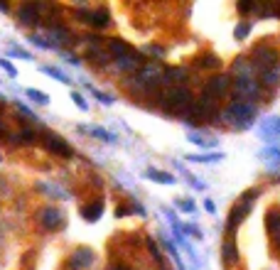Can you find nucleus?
<instances>
[{
    "label": "nucleus",
    "mask_w": 280,
    "mask_h": 270,
    "mask_svg": "<svg viewBox=\"0 0 280 270\" xmlns=\"http://www.w3.org/2000/svg\"><path fill=\"white\" fill-rule=\"evenodd\" d=\"M189 106H192V94H189L184 86L170 88L167 94L162 96V108H165L167 113H184Z\"/></svg>",
    "instance_id": "obj_1"
},
{
    "label": "nucleus",
    "mask_w": 280,
    "mask_h": 270,
    "mask_svg": "<svg viewBox=\"0 0 280 270\" xmlns=\"http://www.w3.org/2000/svg\"><path fill=\"white\" fill-rule=\"evenodd\" d=\"M253 62H256V67L266 74L268 69H275L278 67V52L275 49H270V47H263V44H258L256 49H253Z\"/></svg>",
    "instance_id": "obj_2"
},
{
    "label": "nucleus",
    "mask_w": 280,
    "mask_h": 270,
    "mask_svg": "<svg viewBox=\"0 0 280 270\" xmlns=\"http://www.w3.org/2000/svg\"><path fill=\"white\" fill-rule=\"evenodd\" d=\"M253 199H256V189L246 194V201L241 199L236 206L231 209V219H229V233H234V231H236V226H238V221H241V219H246V214H248V209H251V201Z\"/></svg>",
    "instance_id": "obj_3"
},
{
    "label": "nucleus",
    "mask_w": 280,
    "mask_h": 270,
    "mask_svg": "<svg viewBox=\"0 0 280 270\" xmlns=\"http://www.w3.org/2000/svg\"><path fill=\"white\" fill-rule=\"evenodd\" d=\"M76 17L84 20V22H89L91 27H106L108 20H111V13H108L106 8H98V10H79Z\"/></svg>",
    "instance_id": "obj_4"
},
{
    "label": "nucleus",
    "mask_w": 280,
    "mask_h": 270,
    "mask_svg": "<svg viewBox=\"0 0 280 270\" xmlns=\"http://www.w3.org/2000/svg\"><path fill=\"white\" fill-rule=\"evenodd\" d=\"M214 115H216V99H211V96L204 94V96L192 106V118L207 121V118H214Z\"/></svg>",
    "instance_id": "obj_5"
},
{
    "label": "nucleus",
    "mask_w": 280,
    "mask_h": 270,
    "mask_svg": "<svg viewBox=\"0 0 280 270\" xmlns=\"http://www.w3.org/2000/svg\"><path fill=\"white\" fill-rule=\"evenodd\" d=\"M44 145H47V150L49 153H57V155H62V157H71L74 155V150L69 147V142L64 140L62 135H44Z\"/></svg>",
    "instance_id": "obj_6"
},
{
    "label": "nucleus",
    "mask_w": 280,
    "mask_h": 270,
    "mask_svg": "<svg viewBox=\"0 0 280 270\" xmlns=\"http://www.w3.org/2000/svg\"><path fill=\"white\" fill-rule=\"evenodd\" d=\"M17 20L22 25H37L40 22V5L37 3H22L17 8Z\"/></svg>",
    "instance_id": "obj_7"
},
{
    "label": "nucleus",
    "mask_w": 280,
    "mask_h": 270,
    "mask_svg": "<svg viewBox=\"0 0 280 270\" xmlns=\"http://www.w3.org/2000/svg\"><path fill=\"white\" fill-rule=\"evenodd\" d=\"M229 86H231V79H229V76H214V79L207 81L204 94L211 96V99H216V96H224L226 91H229Z\"/></svg>",
    "instance_id": "obj_8"
},
{
    "label": "nucleus",
    "mask_w": 280,
    "mask_h": 270,
    "mask_svg": "<svg viewBox=\"0 0 280 270\" xmlns=\"http://www.w3.org/2000/svg\"><path fill=\"white\" fill-rule=\"evenodd\" d=\"M40 221H42L44 228L54 231V228H59L62 224H64V214L59 212L57 206H47V209H42V216H40Z\"/></svg>",
    "instance_id": "obj_9"
},
{
    "label": "nucleus",
    "mask_w": 280,
    "mask_h": 270,
    "mask_svg": "<svg viewBox=\"0 0 280 270\" xmlns=\"http://www.w3.org/2000/svg\"><path fill=\"white\" fill-rule=\"evenodd\" d=\"M91 263H94V251L91 248H79L69 258V270H81L86 265H91Z\"/></svg>",
    "instance_id": "obj_10"
},
{
    "label": "nucleus",
    "mask_w": 280,
    "mask_h": 270,
    "mask_svg": "<svg viewBox=\"0 0 280 270\" xmlns=\"http://www.w3.org/2000/svg\"><path fill=\"white\" fill-rule=\"evenodd\" d=\"M251 115H253V108H251V106H243V103H234V106L226 111V118H229V121H234V118H241L238 128L248 126V123H251Z\"/></svg>",
    "instance_id": "obj_11"
},
{
    "label": "nucleus",
    "mask_w": 280,
    "mask_h": 270,
    "mask_svg": "<svg viewBox=\"0 0 280 270\" xmlns=\"http://www.w3.org/2000/svg\"><path fill=\"white\" fill-rule=\"evenodd\" d=\"M101 214H103V201H91V204H86L84 209H81V216H84L86 221H98L101 219Z\"/></svg>",
    "instance_id": "obj_12"
},
{
    "label": "nucleus",
    "mask_w": 280,
    "mask_h": 270,
    "mask_svg": "<svg viewBox=\"0 0 280 270\" xmlns=\"http://www.w3.org/2000/svg\"><path fill=\"white\" fill-rule=\"evenodd\" d=\"M116 67L118 69H135V67H143V57L138 52H130L123 59H116Z\"/></svg>",
    "instance_id": "obj_13"
},
{
    "label": "nucleus",
    "mask_w": 280,
    "mask_h": 270,
    "mask_svg": "<svg viewBox=\"0 0 280 270\" xmlns=\"http://www.w3.org/2000/svg\"><path fill=\"white\" fill-rule=\"evenodd\" d=\"M108 52H111V57L123 59L126 54H130L133 49H130V47H128L123 40H111V42H108Z\"/></svg>",
    "instance_id": "obj_14"
},
{
    "label": "nucleus",
    "mask_w": 280,
    "mask_h": 270,
    "mask_svg": "<svg viewBox=\"0 0 280 270\" xmlns=\"http://www.w3.org/2000/svg\"><path fill=\"white\" fill-rule=\"evenodd\" d=\"M148 177L155 179V182H160V185H175V177L167 174V172H157V170H150L148 172Z\"/></svg>",
    "instance_id": "obj_15"
},
{
    "label": "nucleus",
    "mask_w": 280,
    "mask_h": 270,
    "mask_svg": "<svg viewBox=\"0 0 280 270\" xmlns=\"http://www.w3.org/2000/svg\"><path fill=\"white\" fill-rule=\"evenodd\" d=\"M268 231H270L273 236H280V216L275 212L268 214Z\"/></svg>",
    "instance_id": "obj_16"
},
{
    "label": "nucleus",
    "mask_w": 280,
    "mask_h": 270,
    "mask_svg": "<svg viewBox=\"0 0 280 270\" xmlns=\"http://www.w3.org/2000/svg\"><path fill=\"white\" fill-rule=\"evenodd\" d=\"M42 71H44V74H49V76H54L57 81H62V84H69V76H67L64 71L54 69V67H42Z\"/></svg>",
    "instance_id": "obj_17"
},
{
    "label": "nucleus",
    "mask_w": 280,
    "mask_h": 270,
    "mask_svg": "<svg viewBox=\"0 0 280 270\" xmlns=\"http://www.w3.org/2000/svg\"><path fill=\"white\" fill-rule=\"evenodd\" d=\"M49 35H52V37H57L59 42H64V44L71 42V35L64 27H52V29H49Z\"/></svg>",
    "instance_id": "obj_18"
},
{
    "label": "nucleus",
    "mask_w": 280,
    "mask_h": 270,
    "mask_svg": "<svg viewBox=\"0 0 280 270\" xmlns=\"http://www.w3.org/2000/svg\"><path fill=\"white\" fill-rule=\"evenodd\" d=\"M27 96L32 101H37L40 106H47L49 103V99H47V94H42V91H37V88H27Z\"/></svg>",
    "instance_id": "obj_19"
},
{
    "label": "nucleus",
    "mask_w": 280,
    "mask_h": 270,
    "mask_svg": "<svg viewBox=\"0 0 280 270\" xmlns=\"http://www.w3.org/2000/svg\"><path fill=\"white\" fill-rule=\"evenodd\" d=\"M224 258H226V263H234V260H236V248H234V241H231V238L224 243Z\"/></svg>",
    "instance_id": "obj_20"
},
{
    "label": "nucleus",
    "mask_w": 280,
    "mask_h": 270,
    "mask_svg": "<svg viewBox=\"0 0 280 270\" xmlns=\"http://www.w3.org/2000/svg\"><path fill=\"white\" fill-rule=\"evenodd\" d=\"M89 133H91V135H98L101 140H106V142H113V140H116L111 133H106L103 128H89Z\"/></svg>",
    "instance_id": "obj_21"
},
{
    "label": "nucleus",
    "mask_w": 280,
    "mask_h": 270,
    "mask_svg": "<svg viewBox=\"0 0 280 270\" xmlns=\"http://www.w3.org/2000/svg\"><path fill=\"white\" fill-rule=\"evenodd\" d=\"M199 67H219V59L214 57V54H207V57L199 59Z\"/></svg>",
    "instance_id": "obj_22"
},
{
    "label": "nucleus",
    "mask_w": 280,
    "mask_h": 270,
    "mask_svg": "<svg viewBox=\"0 0 280 270\" xmlns=\"http://www.w3.org/2000/svg\"><path fill=\"white\" fill-rule=\"evenodd\" d=\"M71 99H74V103H76V106H79L81 111H86V108H89V106H86V101H84V96H81V94H76V91H74V94H71Z\"/></svg>",
    "instance_id": "obj_23"
},
{
    "label": "nucleus",
    "mask_w": 280,
    "mask_h": 270,
    "mask_svg": "<svg viewBox=\"0 0 280 270\" xmlns=\"http://www.w3.org/2000/svg\"><path fill=\"white\" fill-rule=\"evenodd\" d=\"M32 138H35V133L32 130H22L20 133V138H15L17 142H32Z\"/></svg>",
    "instance_id": "obj_24"
},
{
    "label": "nucleus",
    "mask_w": 280,
    "mask_h": 270,
    "mask_svg": "<svg viewBox=\"0 0 280 270\" xmlns=\"http://www.w3.org/2000/svg\"><path fill=\"white\" fill-rule=\"evenodd\" d=\"M0 67H3V69H5V71H8L10 76H15V74H17V71H15V67H13V64H10V62H8V59H0Z\"/></svg>",
    "instance_id": "obj_25"
},
{
    "label": "nucleus",
    "mask_w": 280,
    "mask_h": 270,
    "mask_svg": "<svg viewBox=\"0 0 280 270\" xmlns=\"http://www.w3.org/2000/svg\"><path fill=\"white\" fill-rule=\"evenodd\" d=\"M248 29H251V25H248V22H243V25H238V27H236V37H238V40H241L243 35H248Z\"/></svg>",
    "instance_id": "obj_26"
},
{
    "label": "nucleus",
    "mask_w": 280,
    "mask_h": 270,
    "mask_svg": "<svg viewBox=\"0 0 280 270\" xmlns=\"http://www.w3.org/2000/svg\"><path fill=\"white\" fill-rule=\"evenodd\" d=\"M148 248H150V253H153V258H155V260L160 263V260H162V256H160V251H157V246H155L153 241H148Z\"/></svg>",
    "instance_id": "obj_27"
},
{
    "label": "nucleus",
    "mask_w": 280,
    "mask_h": 270,
    "mask_svg": "<svg viewBox=\"0 0 280 270\" xmlns=\"http://www.w3.org/2000/svg\"><path fill=\"white\" fill-rule=\"evenodd\" d=\"M10 52H13V54H17V57H22V59H30V54L25 52V49H20V47H10Z\"/></svg>",
    "instance_id": "obj_28"
},
{
    "label": "nucleus",
    "mask_w": 280,
    "mask_h": 270,
    "mask_svg": "<svg viewBox=\"0 0 280 270\" xmlns=\"http://www.w3.org/2000/svg\"><path fill=\"white\" fill-rule=\"evenodd\" d=\"M94 94H96V99L101 101V103H111V96H106V94H101V91H96V88H94Z\"/></svg>",
    "instance_id": "obj_29"
},
{
    "label": "nucleus",
    "mask_w": 280,
    "mask_h": 270,
    "mask_svg": "<svg viewBox=\"0 0 280 270\" xmlns=\"http://www.w3.org/2000/svg\"><path fill=\"white\" fill-rule=\"evenodd\" d=\"M238 10L241 13H248V10H253V5L251 3H238Z\"/></svg>",
    "instance_id": "obj_30"
},
{
    "label": "nucleus",
    "mask_w": 280,
    "mask_h": 270,
    "mask_svg": "<svg viewBox=\"0 0 280 270\" xmlns=\"http://www.w3.org/2000/svg\"><path fill=\"white\" fill-rule=\"evenodd\" d=\"M116 270H128L126 265H116Z\"/></svg>",
    "instance_id": "obj_31"
},
{
    "label": "nucleus",
    "mask_w": 280,
    "mask_h": 270,
    "mask_svg": "<svg viewBox=\"0 0 280 270\" xmlns=\"http://www.w3.org/2000/svg\"><path fill=\"white\" fill-rule=\"evenodd\" d=\"M275 238H278V241H275V246H278V251H280V236H275Z\"/></svg>",
    "instance_id": "obj_32"
},
{
    "label": "nucleus",
    "mask_w": 280,
    "mask_h": 270,
    "mask_svg": "<svg viewBox=\"0 0 280 270\" xmlns=\"http://www.w3.org/2000/svg\"><path fill=\"white\" fill-rule=\"evenodd\" d=\"M275 13H278V15H280V5H278V10H275Z\"/></svg>",
    "instance_id": "obj_33"
}]
</instances>
